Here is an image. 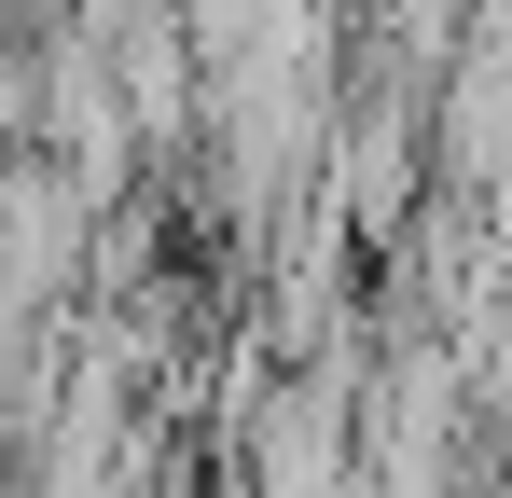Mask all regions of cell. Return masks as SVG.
<instances>
[{
  "label": "cell",
  "instance_id": "6da1fadb",
  "mask_svg": "<svg viewBox=\"0 0 512 498\" xmlns=\"http://www.w3.org/2000/svg\"><path fill=\"white\" fill-rule=\"evenodd\" d=\"M416 139H402V111H374V125H360V139H346V208H360V222H374V236H388V222H402V194H416Z\"/></svg>",
  "mask_w": 512,
  "mask_h": 498
}]
</instances>
